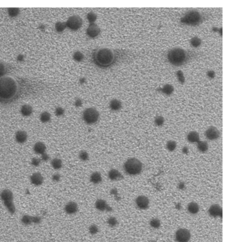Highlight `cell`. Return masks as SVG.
<instances>
[{
  "instance_id": "1",
  "label": "cell",
  "mask_w": 229,
  "mask_h": 242,
  "mask_svg": "<svg viewBox=\"0 0 229 242\" xmlns=\"http://www.w3.org/2000/svg\"><path fill=\"white\" fill-rule=\"evenodd\" d=\"M18 84L9 76L0 77V103H9L17 97Z\"/></svg>"
},
{
  "instance_id": "2",
  "label": "cell",
  "mask_w": 229,
  "mask_h": 242,
  "mask_svg": "<svg viewBox=\"0 0 229 242\" xmlns=\"http://www.w3.org/2000/svg\"><path fill=\"white\" fill-rule=\"evenodd\" d=\"M118 54L116 51L108 48H99L92 53V60L97 67L106 68L111 67L117 61Z\"/></svg>"
},
{
  "instance_id": "3",
  "label": "cell",
  "mask_w": 229,
  "mask_h": 242,
  "mask_svg": "<svg viewBox=\"0 0 229 242\" xmlns=\"http://www.w3.org/2000/svg\"><path fill=\"white\" fill-rule=\"evenodd\" d=\"M190 58L188 52L181 47H174L167 53V59L171 65L180 67L184 65Z\"/></svg>"
},
{
  "instance_id": "4",
  "label": "cell",
  "mask_w": 229,
  "mask_h": 242,
  "mask_svg": "<svg viewBox=\"0 0 229 242\" xmlns=\"http://www.w3.org/2000/svg\"><path fill=\"white\" fill-rule=\"evenodd\" d=\"M143 168V164L140 160L136 158H131L124 164V170L126 173L131 176L140 174Z\"/></svg>"
},
{
  "instance_id": "5",
  "label": "cell",
  "mask_w": 229,
  "mask_h": 242,
  "mask_svg": "<svg viewBox=\"0 0 229 242\" xmlns=\"http://www.w3.org/2000/svg\"><path fill=\"white\" fill-rule=\"evenodd\" d=\"M202 22H203L202 16L198 11L194 9L188 11L180 20L182 24L193 26L200 25Z\"/></svg>"
},
{
  "instance_id": "6",
  "label": "cell",
  "mask_w": 229,
  "mask_h": 242,
  "mask_svg": "<svg viewBox=\"0 0 229 242\" xmlns=\"http://www.w3.org/2000/svg\"><path fill=\"white\" fill-rule=\"evenodd\" d=\"M99 118V113L94 107H89L83 113V119L87 124L92 125L97 123Z\"/></svg>"
},
{
  "instance_id": "7",
  "label": "cell",
  "mask_w": 229,
  "mask_h": 242,
  "mask_svg": "<svg viewBox=\"0 0 229 242\" xmlns=\"http://www.w3.org/2000/svg\"><path fill=\"white\" fill-rule=\"evenodd\" d=\"M0 198L4 201L5 207L8 209L9 211L11 213H14L16 211L15 206L14 204V195H13L12 192L9 189H5L0 193Z\"/></svg>"
},
{
  "instance_id": "8",
  "label": "cell",
  "mask_w": 229,
  "mask_h": 242,
  "mask_svg": "<svg viewBox=\"0 0 229 242\" xmlns=\"http://www.w3.org/2000/svg\"><path fill=\"white\" fill-rule=\"evenodd\" d=\"M66 26L71 30L76 31L80 29L83 25V19L80 16L74 15L71 16L65 22Z\"/></svg>"
},
{
  "instance_id": "9",
  "label": "cell",
  "mask_w": 229,
  "mask_h": 242,
  "mask_svg": "<svg viewBox=\"0 0 229 242\" xmlns=\"http://www.w3.org/2000/svg\"><path fill=\"white\" fill-rule=\"evenodd\" d=\"M191 235L188 229L180 228L175 233V240L176 242H189L191 240Z\"/></svg>"
},
{
  "instance_id": "10",
  "label": "cell",
  "mask_w": 229,
  "mask_h": 242,
  "mask_svg": "<svg viewBox=\"0 0 229 242\" xmlns=\"http://www.w3.org/2000/svg\"><path fill=\"white\" fill-rule=\"evenodd\" d=\"M205 136L209 140H216L220 138V132L218 130L217 128L214 126H210L206 130Z\"/></svg>"
},
{
  "instance_id": "11",
  "label": "cell",
  "mask_w": 229,
  "mask_h": 242,
  "mask_svg": "<svg viewBox=\"0 0 229 242\" xmlns=\"http://www.w3.org/2000/svg\"><path fill=\"white\" fill-rule=\"evenodd\" d=\"M135 203L139 209L146 210L149 207L150 201H149L148 198L145 195H140L136 198Z\"/></svg>"
},
{
  "instance_id": "12",
  "label": "cell",
  "mask_w": 229,
  "mask_h": 242,
  "mask_svg": "<svg viewBox=\"0 0 229 242\" xmlns=\"http://www.w3.org/2000/svg\"><path fill=\"white\" fill-rule=\"evenodd\" d=\"M100 28L97 24H95V23L89 24L87 30H86V34L88 35V37L91 38H95L98 37L99 34H100Z\"/></svg>"
},
{
  "instance_id": "13",
  "label": "cell",
  "mask_w": 229,
  "mask_h": 242,
  "mask_svg": "<svg viewBox=\"0 0 229 242\" xmlns=\"http://www.w3.org/2000/svg\"><path fill=\"white\" fill-rule=\"evenodd\" d=\"M95 208L99 211H106L111 212L112 211V208L108 204L107 201L102 198H99L95 203Z\"/></svg>"
},
{
  "instance_id": "14",
  "label": "cell",
  "mask_w": 229,
  "mask_h": 242,
  "mask_svg": "<svg viewBox=\"0 0 229 242\" xmlns=\"http://www.w3.org/2000/svg\"><path fill=\"white\" fill-rule=\"evenodd\" d=\"M208 214L214 218L222 217V209L220 205L218 204L212 205L208 209Z\"/></svg>"
},
{
  "instance_id": "15",
  "label": "cell",
  "mask_w": 229,
  "mask_h": 242,
  "mask_svg": "<svg viewBox=\"0 0 229 242\" xmlns=\"http://www.w3.org/2000/svg\"><path fill=\"white\" fill-rule=\"evenodd\" d=\"M79 207L77 203L75 201H69L65 205L64 211L68 215H74L77 213Z\"/></svg>"
},
{
  "instance_id": "16",
  "label": "cell",
  "mask_w": 229,
  "mask_h": 242,
  "mask_svg": "<svg viewBox=\"0 0 229 242\" xmlns=\"http://www.w3.org/2000/svg\"><path fill=\"white\" fill-rule=\"evenodd\" d=\"M30 181L32 184L38 187L41 186L44 183V177L40 172H34L30 176Z\"/></svg>"
},
{
  "instance_id": "17",
  "label": "cell",
  "mask_w": 229,
  "mask_h": 242,
  "mask_svg": "<svg viewBox=\"0 0 229 242\" xmlns=\"http://www.w3.org/2000/svg\"><path fill=\"white\" fill-rule=\"evenodd\" d=\"M108 178L112 181H120L124 178L121 172L114 168L111 169L108 172Z\"/></svg>"
},
{
  "instance_id": "18",
  "label": "cell",
  "mask_w": 229,
  "mask_h": 242,
  "mask_svg": "<svg viewBox=\"0 0 229 242\" xmlns=\"http://www.w3.org/2000/svg\"><path fill=\"white\" fill-rule=\"evenodd\" d=\"M28 134L24 130H19L16 132L15 134V140L18 144H24L27 141Z\"/></svg>"
},
{
  "instance_id": "19",
  "label": "cell",
  "mask_w": 229,
  "mask_h": 242,
  "mask_svg": "<svg viewBox=\"0 0 229 242\" xmlns=\"http://www.w3.org/2000/svg\"><path fill=\"white\" fill-rule=\"evenodd\" d=\"M33 150L35 152L36 154L42 155L43 154L46 153V146L45 143H43L42 142H37L34 145L33 147Z\"/></svg>"
},
{
  "instance_id": "20",
  "label": "cell",
  "mask_w": 229,
  "mask_h": 242,
  "mask_svg": "<svg viewBox=\"0 0 229 242\" xmlns=\"http://www.w3.org/2000/svg\"><path fill=\"white\" fill-rule=\"evenodd\" d=\"M89 181L94 184H100L102 182V175L99 172H94L90 176Z\"/></svg>"
},
{
  "instance_id": "21",
  "label": "cell",
  "mask_w": 229,
  "mask_h": 242,
  "mask_svg": "<svg viewBox=\"0 0 229 242\" xmlns=\"http://www.w3.org/2000/svg\"><path fill=\"white\" fill-rule=\"evenodd\" d=\"M187 140L190 143H198L199 141H200V134L198 132L191 131L188 133Z\"/></svg>"
},
{
  "instance_id": "22",
  "label": "cell",
  "mask_w": 229,
  "mask_h": 242,
  "mask_svg": "<svg viewBox=\"0 0 229 242\" xmlns=\"http://www.w3.org/2000/svg\"><path fill=\"white\" fill-rule=\"evenodd\" d=\"M187 209L191 215H196L200 211V206L197 203L192 201L188 205Z\"/></svg>"
},
{
  "instance_id": "23",
  "label": "cell",
  "mask_w": 229,
  "mask_h": 242,
  "mask_svg": "<svg viewBox=\"0 0 229 242\" xmlns=\"http://www.w3.org/2000/svg\"><path fill=\"white\" fill-rule=\"evenodd\" d=\"M122 103L120 101L116 99H112V100L109 102V108L111 110L117 111H119L122 108Z\"/></svg>"
},
{
  "instance_id": "24",
  "label": "cell",
  "mask_w": 229,
  "mask_h": 242,
  "mask_svg": "<svg viewBox=\"0 0 229 242\" xmlns=\"http://www.w3.org/2000/svg\"><path fill=\"white\" fill-rule=\"evenodd\" d=\"M20 112L23 116H24V117H28V116L32 115L33 112V109L32 106L26 104L22 106Z\"/></svg>"
},
{
  "instance_id": "25",
  "label": "cell",
  "mask_w": 229,
  "mask_h": 242,
  "mask_svg": "<svg viewBox=\"0 0 229 242\" xmlns=\"http://www.w3.org/2000/svg\"><path fill=\"white\" fill-rule=\"evenodd\" d=\"M51 164L53 169H55L56 170H60V169H61L63 167V161L61 158H55L51 160Z\"/></svg>"
},
{
  "instance_id": "26",
  "label": "cell",
  "mask_w": 229,
  "mask_h": 242,
  "mask_svg": "<svg viewBox=\"0 0 229 242\" xmlns=\"http://www.w3.org/2000/svg\"><path fill=\"white\" fill-rule=\"evenodd\" d=\"M209 148V146L206 141H199L197 143V149L202 153H206Z\"/></svg>"
},
{
  "instance_id": "27",
  "label": "cell",
  "mask_w": 229,
  "mask_h": 242,
  "mask_svg": "<svg viewBox=\"0 0 229 242\" xmlns=\"http://www.w3.org/2000/svg\"><path fill=\"white\" fill-rule=\"evenodd\" d=\"M51 119V115L48 111H44L40 115V120L42 123H48Z\"/></svg>"
},
{
  "instance_id": "28",
  "label": "cell",
  "mask_w": 229,
  "mask_h": 242,
  "mask_svg": "<svg viewBox=\"0 0 229 242\" xmlns=\"http://www.w3.org/2000/svg\"><path fill=\"white\" fill-rule=\"evenodd\" d=\"M161 91L165 93V95H170L172 93H173L174 91V87L173 85H169V84H167L163 86V87Z\"/></svg>"
},
{
  "instance_id": "29",
  "label": "cell",
  "mask_w": 229,
  "mask_h": 242,
  "mask_svg": "<svg viewBox=\"0 0 229 242\" xmlns=\"http://www.w3.org/2000/svg\"><path fill=\"white\" fill-rule=\"evenodd\" d=\"M149 225L152 228L155 229V230H157L161 227V221L158 218H152L150 222H149Z\"/></svg>"
},
{
  "instance_id": "30",
  "label": "cell",
  "mask_w": 229,
  "mask_h": 242,
  "mask_svg": "<svg viewBox=\"0 0 229 242\" xmlns=\"http://www.w3.org/2000/svg\"><path fill=\"white\" fill-rule=\"evenodd\" d=\"M202 44V40L198 37V36H194L190 40V45L194 48H198Z\"/></svg>"
},
{
  "instance_id": "31",
  "label": "cell",
  "mask_w": 229,
  "mask_h": 242,
  "mask_svg": "<svg viewBox=\"0 0 229 242\" xmlns=\"http://www.w3.org/2000/svg\"><path fill=\"white\" fill-rule=\"evenodd\" d=\"M8 15L12 18H16L20 14V10L19 8H9L8 9Z\"/></svg>"
},
{
  "instance_id": "32",
  "label": "cell",
  "mask_w": 229,
  "mask_h": 242,
  "mask_svg": "<svg viewBox=\"0 0 229 242\" xmlns=\"http://www.w3.org/2000/svg\"><path fill=\"white\" fill-rule=\"evenodd\" d=\"M107 223H108L109 227L114 228L115 227H116L118 225V221L116 217H115L114 216H111L108 219Z\"/></svg>"
},
{
  "instance_id": "33",
  "label": "cell",
  "mask_w": 229,
  "mask_h": 242,
  "mask_svg": "<svg viewBox=\"0 0 229 242\" xmlns=\"http://www.w3.org/2000/svg\"><path fill=\"white\" fill-rule=\"evenodd\" d=\"M166 148L169 152H174L177 148V142L174 140H169L166 144Z\"/></svg>"
},
{
  "instance_id": "34",
  "label": "cell",
  "mask_w": 229,
  "mask_h": 242,
  "mask_svg": "<svg viewBox=\"0 0 229 242\" xmlns=\"http://www.w3.org/2000/svg\"><path fill=\"white\" fill-rule=\"evenodd\" d=\"M79 158L83 162H86L89 160V155L88 152L85 150H81L79 153Z\"/></svg>"
},
{
  "instance_id": "35",
  "label": "cell",
  "mask_w": 229,
  "mask_h": 242,
  "mask_svg": "<svg viewBox=\"0 0 229 242\" xmlns=\"http://www.w3.org/2000/svg\"><path fill=\"white\" fill-rule=\"evenodd\" d=\"M73 58L74 61H75L81 62L84 59V55L80 51H76L73 53Z\"/></svg>"
},
{
  "instance_id": "36",
  "label": "cell",
  "mask_w": 229,
  "mask_h": 242,
  "mask_svg": "<svg viewBox=\"0 0 229 242\" xmlns=\"http://www.w3.org/2000/svg\"><path fill=\"white\" fill-rule=\"evenodd\" d=\"M66 28H67V26H66V24L65 22H56L55 24V29H56V32H63Z\"/></svg>"
},
{
  "instance_id": "37",
  "label": "cell",
  "mask_w": 229,
  "mask_h": 242,
  "mask_svg": "<svg viewBox=\"0 0 229 242\" xmlns=\"http://www.w3.org/2000/svg\"><path fill=\"white\" fill-rule=\"evenodd\" d=\"M154 123L157 126L161 127L165 123V118L161 115H158L155 118Z\"/></svg>"
},
{
  "instance_id": "38",
  "label": "cell",
  "mask_w": 229,
  "mask_h": 242,
  "mask_svg": "<svg viewBox=\"0 0 229 242\" xmlns=\"http://www.w3.org/2000/svg\"><path fill=\"white\" fill-rule=\"evenodd\" d=\"M87 19L89 24H93L94 23L96 19H97V15H96L94 12H89L87 15Z\"/></svg>"
},
{
  "instance_id": "39",
  "label": "cell",
  "mask_w": 229,
  "mask_h": 242,
  "mask_svg": "<svg viewBox=\"0 0 229 242\" xmlns=\"http://www.w3.org/2000/svg\"><path fill=\"white\" fill-rule=\"evenodd\" d=\"M89 233L91 235L97 234L99 232V228L98 227V225H96L95 224L91 225L89 227Z\"/></svg>"
},
{
  "instance_id": "40",
  "label": "cell",
  "mask_w": 229,
  "mask_h": 242,
  "mask_svg": "<svg viewBox=\"0 0 229 242\" xmlns=\"http://www.w3.org/2000/svg\"><path fill=\"white\" fill-rule=\"evenodd\" d=\"M177 77L179 81H180V83L181 84H184V82H185V77H184V75L183 72L181 71H179L177 72Z\"/></svg>"
},
{
  "instance_id": "41",
  "label": "cell",
  "mask_w": 229,
  "mask_h": 242,
  "mask_svg": "<svg viewBox=\"0 0 229 242\" xmlns=\"http://www.w3.org/2000/svg\"><path fill=\"white\" fill-rule=\"evenodd\" d=\"M5 66L4 62L0 61V77L5 76Z\"/></svg>"
},
{
  "instance_id": "42",
  "label": "cell",
  "mask_w": 229,
  "mask_h": 242,
  "mask_svg": "<svg viewBox=\"0 0 229 242\" xmlns=\"http://www.w3.org/2000/svg\"><path fill=\"white\" fill-rule=\"evenodd\" d=\"M41 159H40L39 158H33L31 160V164L33 167H38L41 164Z\"/></svg>"
},
{
  "instance_id": "43",
  "label": "cell",
  "mask_w": 229,
  "mask_h": 242,
  "mask_svg": "<svg viewBox=\"0 0 229 242\" xmlns=\"http://www.w3.org/2000/svg\"><path fill=\"white\" fill-rule=\"evenodd\" d=\"M55 113L56 116H62L65 114V110L63 108H62L61 107H58L55 109Z\"/></svg>"
},
{
  "instance_id": "44",
  "label": "cell",
  "mask_w": 229,
  "mask_h": 242,
  "mask_svg": "<svg viewBox=\"0 0 229 242\" xmlns=\"http://www.w3.org/2000/svg\"><path fill=\"white\" fill-rule=\"evenodd\" d=\"M22 221L24 222V223H30L31 222V217L28 216V215H24V216L22 217Z\"/></svg>"
},
{
  "instance_id": "45",
  "label": "cell",
  "mask_w": 229,
  "mask_h": 242,
  "mask_svg": "<svg viewBox=\"0 0 229 242\" xmlns=\"http://www.w3.org/2000/svg\"><path fill=\"white\" fill-rule=\"evenodd\" d=\"M52 181H55V182H59V181L61 180V175L59 174L55 173V174H54L52 175Z\"/></svg>"
},
{
  "instance_id": "46",
  "label": "cell",
  "mask_w": 229,
  "mask_h": 242,
  "mask_svg": "<svg viewBox=\"0 0 229 242\" xmlns=\"http://www.w3.org/2000/svg\"><path fill=\"white\" fill-rule=\"evenodd\" d=\"M177 188H179V189L181 190V191L184 190L185 188V183H184V182H182V181H180V183H179L178 184H177Z\"/></svg>"
},
{
  "instance_id": "47",
  "label": "cell",
  "mask_w": 229,
  "mask_h": 242,
  "mask_svg": "<svg viewBox=\"0 0 229 242\" xmlns=\"http://www.w3.org/2000/svg\"><path fill=\"white\" fill-rule=\"evenodd\" d=\"M206 75L210 79H214L215 77V75H216L215 72L214 71H208L206 72Z\"/></svg>"
},
{
  "instance_id": "48",
  "label": "cell",
  "mask_w": 229,
  "mask_h": 242,
  "mask_svg": "<svg viewBox=\"0 0 229 242\" xmlns=\"http://www.w3.org/2000/svg\"><path fill=\"white\" fill-rule=\"evenodd\" d=\"M42 156H41V159L42 160H45V161H47V160H49V156H48V155L46 154V153H45V154H42L41 155Z\"/></svg>"
},
{
  "instance_id": "49",
  "label": "cell",
  "mask_w": 229,
  "mask_h": 242,
  "mask_svg": "<svg viewBox=\"0 0 229 242\" xmlns=\"http://www.w3.org/2000/svg\"><path fill=\"white\" fill-rule=\"evenodd\" d=\"M82 103H83L82 101L80 99H77V100H76L75 102V105L76 107H80V106L82 105Z\"/></svg>"
},
{
  "instance_id": "50",
  "label": "cell",
  "mask_w": 229,
  "mask_h": 242,
  "mask_svg": "<svg viewBox=\"0 0 229 242\" xmlns=\"http://www.w3.org/2000/svg\"><path fill=\"white\" fill-rule=\"evenodd\" d=\"M182 152H183V154H188V153H189L188 147L184 146L183 148H182Z\"/></svg>"
},
{
  "instance_id": "51",
  "label": "cell",
  "mask_w": 229,
  "mask_h": 242,
  "mask_svg": "<svg viewBox=\"0 0 229 242\" xmlns=\"http://www.w3.org/2000/svg\"><path fill=\"white\" fill-rule=\"evenodd\" d=\"M18 60H19V61H22V60H23V56L22 55H19L18 56Z\"/></svg>"
}]
</instances>
